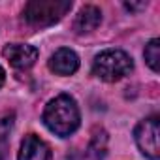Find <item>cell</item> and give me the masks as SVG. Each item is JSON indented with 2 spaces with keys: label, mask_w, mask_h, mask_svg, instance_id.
<instances>
[{
  "label": "cell",
  "mask_w": 160,
  "mask_h": 160,
  "mask_svg": "<svg viewBox=\"0 0 160 160\" xmlns=\"http://www.w3.org/2000/svg\"><path fill=\"white\" fill-rule=\"evenodd\" d=\"M43 122L53 134L60 138H68L70 134H73L79 128V109L75 100L68 94L53 98L45 106Z\"/></svg>",
  "instance_id": "1"
},
{
  "label": "cell",
  "mask_w": 160,
  "mask_h": 160,
  "mask_svg": "<svg viewBox=\"0 0 160 160\" xmlns=\"http://www.w3.org/2000/svg\"><path fill=\"white\" fill-rule=\"evenodd\" d=\"M132 68H134V62H132L130 55H126L121 49H108V51L100 53L92 62L94 75L108 83L122 79L124 75H128L132 72Z\"/></svg>",
  "instance_id": "2"
},
{
  "label": "cell",
  "mask_w": 160,
  "mask_h": 160,
  "mask_svg": "<svg viewBox=\"0 0 160 160\" xmlns=\"http://www.w3.org/2000/svg\"><path fill=\"white\" fill-rule=\"evenodd\" d=\"M72 10L70 0H32L25 6V21L32 27H49Z\"/></svg>",
  "instance_id": "3"
},
{
  "label": "cell",
  "mask_w": 160,
  "mask_h": 160,
  "mask_svg": "<svg viewBox=\"0 0 160 160\" xmlns=\"http://www.w3.org/2000/svg\"><path fill=\"white\" fill-rule=\"evenodd\" d=\"M158 117H149L145 121H141L134 132L136 136V143L139 147V151L149 156L151 160H156L160 154V145H158Z\"/></svg>",
  "instance_id": "4"
},
{
  "label": "cell",
  "mask_w": 160,
  "mask_h": 160,
  "mask_svg": "<svg viewBox=\"0 0 160 160\" xmlns=\"http://www.w3.org/2000/svg\"><path fill=\"white\" fill-rule=\"evenodd\" d=\"M2 55L10 60L13 68H19V70H27L34 66V62L38 60V49L28 43H10L4 47Z\"/></svg>",
  "instance_id": "5"
},
{
  "label": "cell",
  "mask_w": 160,
  "mask_h": 160,
  "mask_svg": "<svg viewBox=\"0 0 160 160\" xmlns=\"http://www.w3.org/2000/svg\"><path fill=\"white\" fill-rule=\"evenodd\" d=\"M49 158H51V151L43 139H40L34 134L25 136L19 151V160H49Z\"/></svg>",
  "instance_id": "6"
},
{
  "label": "cell",
  "mask_w": 160,
  "mask_h": 160,
  "mask_svg": "<svg viewBox=\"0 0 160 160\" xmlns=\"http://www.w3.org/2000/svg\"><path fill=\"white\" fill-rule=\"evenodd\" d=\"M49 68L58 75H72L79 68V57L72 49L62 47L49 58Z\"/></svg>",
  "instance_id": "7"
},
{
  "label": "cell",
  "mask_w": 160,
  "mask_h": 160,
  "mask_svg": "<svg viewBox=\"0 0 160 160\" xmlns=\"http://www.w3.org/2000/svg\"><path fill=\"white\" fill-rule=\"evenodd\" d=\"M102 21V12L96 8V6H85L81 12H79V15L75 17V23H73V28L83 34V32H91L94 30Z\"/></svg>",
  "instance_id": "8"
},
{
  "label": "cell",
  "mask_w": 160,
  "mask_h": 160,
  "mask_svg": "<svg viewBox=\"0 0 160 160\" xmlns=\"http://www.w3.org/2000/svg\"><path fill=\"white\" fill-rule=\"evenodd\" d=\"M106 149H108V136H106L104 130H100L92 136V141L89 145V154L94 160H100V158L106 156Z\"/></svg>",
  "instance_id": "9"
},
{
  "label": "cell",
  "mask_w": 160,
  "mask_h": 160,
  "mask_svg": "<svg viewBox=\"0 0 160 160\" xmlns=\"http://www.w3.org/2000/svg\"><path fill=\"white\" fill-rule=\"evenodd\" d=\"M143 55H145V60H147V64L151 66V70H152V72H158V62H160V42H158L156 38L151 40V42L145 45Z\"/></svg>",
  "instance_id": "10"
},
{
  "label": "cell",
  "mask_w": 160,
  "mask_h": 160,
  "mask_svg": "<svg viewBox=\"0 0 160 160\" xmlns=\"http://www.w3.org/2000/svg\"><path fill=\"white\" fill-rule=\"evenodd\" d=\"M124 6H126L128 10H141V8H145L147 4H143V2H141V4H124Z\"/></svg>",
  "instance_id": "11"
},
{
  "label": "cell",
  "mask_w": 160,
  "mask_h": 160,
  "mask_svg": "<svg viewBox=\"0 0 160 160\" xmlns=\"http://www.w3.org/2000/svg\"><path fill=\"white\" fill-rule=\"evenodd\" d=\"M4 79H6V72H4V68L0 66V87L4 85Z\"/></svg>",
  "instance_id": "12"
},
{
  "label": "cell",
  "mask_w": 160,
  "mask_h": 160,
  "mask_svg": "<svg viewBox=\"0 0 160 160\" xmlns=\"http://www.w3.org/2000/svg\"><path fill=\"white\" fill-rule=\"evenodd\" d=\"M0 160H2V154H0Z\"/></svg>",
  "instance_id": "13"
}]
</instances>
